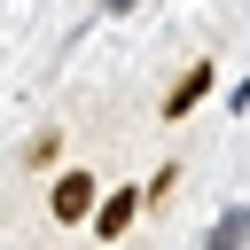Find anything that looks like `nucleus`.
<instances>
[{
  "label": "nucleus",
  "instance_id": "7ed1b4c3",
  "mask_svg": "<svg viewBox=\"0 0 250 250\" xmlns=\"http://www.w3.org/2000/svg\"><path fill=\"white\" fill-rule=\"evenodd\" d=\"M141 203H148V195H133V188H125V195H109V203H94V227H102V234H117V227H125V219H133Z\"/></svg>",
  "mask_w": 250,
  "mask_h": 250
},
{
  "label": "nucleus",
  "instance_id": "f257e3e1",
  "mask_svg": "<svg viewBox=\"0 0 250 250\" xmlns=\"http://www.w3.org/2000/svg\"><path fill=\"white\" fill-rule=\"evenodd\" d=\"M86 211H94V180L86 172H62L55 180V219H86Z\"/></svg>",
  "mask_w": 250,
  "mask_h": 250
},
{
  "label": "nucleus",
  "instance_id": "f03ea898",
  "mask_svg": "<svg viewBox=\"0 0 250 250\" xmlns=\"http://www.w3.org/2000/svg\"><path fill=\"white\" fill-rule=\"evenodd\" d=\"M203 86H211V62H188V78L164 94V117H188V109L203 102Z\"/></svg>",
  "mask_w": 250,
  "mask_h": 250
},
{
  "label": "nucleus",
  "instance_id": "39448f33",
  "mask_svg": "<svg viewBox=\"0 0 250 250\" xmlns=\"http://www.w3.org/2000/svg\"><path fill=\"white\" fill-rule=\"evenodd\" d=\"M242 234H250V227H242V219H219V234H211V250H234V242H242Z\"/></svg>",
  "mask_w": 250,
  "mask_h": 250
},
{
  "label": "nucleus",
  "instance_id": "20e7f679",
  "mask_svg": "<svg viewBox=\"0 0 250 250\" xmlns=\"http://www.w3.org/2000/svg\"><path fill=\"white\" fill-rule=\"evenodd\" d=\"M23 156H31V164H39V172H47V164H55V156H62V133H55V125H47V133H39V141H31V148H23Z\"/></svg>",
  "mask_w": 250,
  "mask_h": 250
}]
</instances>
